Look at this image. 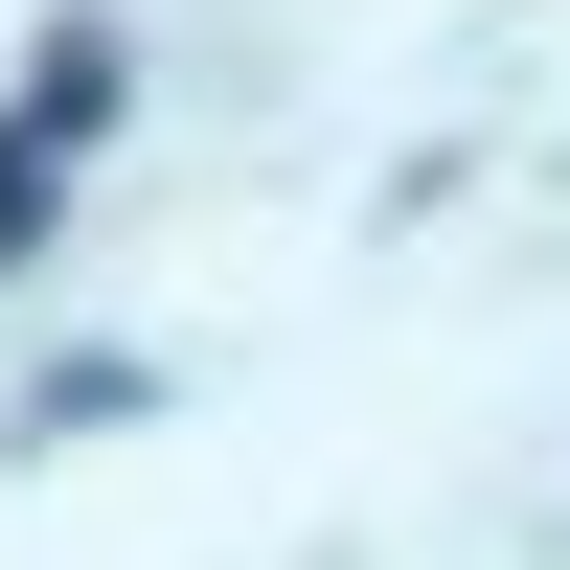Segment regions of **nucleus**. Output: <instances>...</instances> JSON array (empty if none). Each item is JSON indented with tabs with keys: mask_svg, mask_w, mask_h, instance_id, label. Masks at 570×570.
Listing matches in <instances>:
<instances>
[{
	"mask_svg": "<svg viewBox=\"0 0 570 570\" xmlns=\"http://www.w3.org/2000/svg\"><path fill=\"white\" fill-rule=\"evenodd\" d=\"M23 137H69V160H91V137H115V46H91V23L46 46V69H23Z\"/></svg>",
	"mask_w": 570,
	"mask_h": 570,
	"instance_id": "nucleus-1",
	"label": "nucleus"
},
{
	"mask_svg": "<svg viewBox=\"0 0 570 570\" xmlns=\"http://www.w3.org/2000/svg\"><path fill=\"white\" fill-rule=\"evenodd\" d=\"M46 160H69V137H23V115H0V274L46 252Z\"/></svg>",
	"mask_w": 570,
	"mask_h": 570,
	"instance_id": "nucleus-2",
	"label": "nucleus"
}]
</instances>
